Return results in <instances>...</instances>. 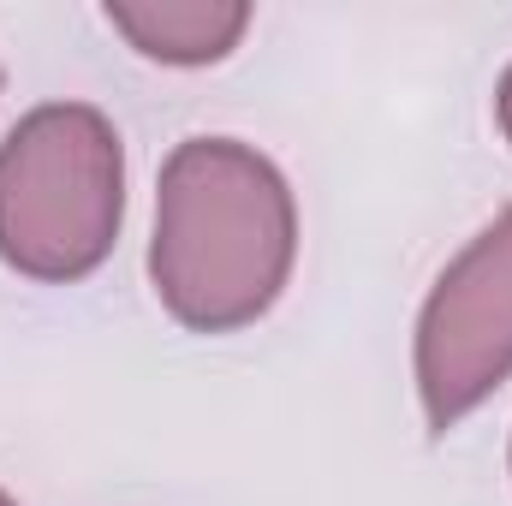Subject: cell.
Masks as SVG:
<instances>
[{"mask_svg":"<svg viewBox=\"0 0 512 506\" xmlns=\"http://www.w3.org/2000/svg\"><path fill=\"white\" fill-rule=\"evenodd\" d=\"M298 256L292 185L239 137H185L155 191L149 280L191 334H233L280 298Z\"/></svg>","mask_w":512,"mask_h":506,"instance_id":"cell-1","label":"cell"},{"mask_svg":"<svg viewBox=\"0 0 512 506\" xmlns=\"http://www.w3.org/2000/svg\"><path fill=\"white\" fill-rule=\"evenodd\" d=\"M126 215L120 131L90 102H48L0 143V262L72 286L96 274Z\"/></svg>","mask_w":512,"mask_h":506,"instance_id":"cell-2","label":"cell"},{"mask_svg":"<svg viewBox=\"0 0 512 506\" xmlns=\"http://www.w3.org/2000/svg\"><path fill=\"white\" fill-rule=\"evenodd\" d=\"M512 376V209L435 280L417 316V399L435 435L459 429Z\"/></svg>","mask_w":512,"mask_h":506,"instance_id":"cell-3","label":"cell"},{"mask_svg":"<svg viewBox=\"0 0 512 506\" xmlns=\"http://www.w3.org/2000/svg\"><path fill=\"white\" fill-rule=\"evenodd\" d=\"M108 24L143 60L209 66L239 48L251 6H239V0H108Z\"/></svg>","mask_w":512,"mask_h":506,"instance_id":"cell-4","label":"cell"},{"mask_svg":"<svg viewBox=\"0 0 512 506\" xmlns=\"http://www.w3.org/2000/svg\"><path fill=\"white\" fill-rule=\"evenodd\" d=\"M495 114H501V131H507V143H512V66H507V78H501V90H495Z\"/></svg>","mask_w":512,"mask_h":506,"instance_id":"cell-5","label":"cell"},{"mask_svg":"<svg viewBox=\"0 0 512 506\" xmlns=\"http://www.w3.org/2000/svg\"><path fill=\"white\" fill-rule=\"evenodd\" d=\"M0 506H18V501H12V495H6V489H0Z\"/></svg>","mask_w":512,"mask_h":506,"instance_id":"cell-6","label":"cell"}]
</instances>
